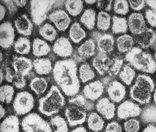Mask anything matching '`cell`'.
Returning <instances> with one entry per match:
<instances>
[{"label": "cell", "instance_id": "obj_1", "mask_svg": "<svg viewBox=\"0 0 156 132\" xmlns=\"http://www.w3.org/2000/svg\"><path fill=\"white\" fill-rule=\"evenodd\" d=\"M54 79L62 92L68 97L76 96L80 91V82L77 76V66L75 61H58L53 70Z\"/></svg>", "mask_w": 156, "mask_h": 132}, {"label": "cell", "instance_id": "obj_2", "mask_svg": "<svg viewBox=\"0 0 156 132\" xmlns=\"http://www.w3.org/2000/svg\"><path fill=\"white\" fill-rule=\"evenodd\" d=\"M65 105V99L59 89L53 85L47 95L40 99L38 110L48 116L57 114Z\"/></svg>", "mask_w": 156, "mask_h": 132}, {"label": "cell", "instance_id": "obj_3", "mask_svg": "<svg viewBox=\"0 0 156 132\" xmlns=\"http://www.w3.org/2000/svg\"><path fill=\"white\" fill-rule=\"evenodd\" d=\"M125 59L138 71L153 74L156 70V61L152 55L139 47H135L126 54Z\"/></svg>", "mask_w": 156, "mask_h": 132}, {"label": "cell", "instance_id": "obj_4", "mask_svg": "<svg viewBox=\"0 0 156 132\" xmlns=\"http://www.w3.org/2000/svg\"><path fill=\"white\" fill-rule=\"evenodd\" d=\"M155 87L154 82L150 76L138 75L134 84L130 89V96L133 100L140 104L149 103Z\"/></svg>", "mask_w": 156, "mask_h": 132}, {"label": "cell", "instance_id": "obj_5", "mask_svg": "<svg viewBox=\"0 0 156 132\" xmlns=\"http://www.w3.org/2000/svg\"><path fill=\"white\" fill-rule=\"evenodd\" d=\"M21 125L23 132H53L50 124L36 113L25 116Z\"/></svg>", "mask_w": 156, "mask_h": 132}, {"label": "cell", "instance_id": "obj_6", "mask_svg": "<svg viewBox=\"0 0 156 132\" xmlns=\"http://www.w3.org/2000/svg\"><path fill=\"white\" fill-rule=\"evenodd\" d=\"M56 1H31L30 14L33 23L37 26H40L48 17V12Z\"/></svg>", "mask_w": 156, "mask_h": 132}, {"label": "cell", "instance_id": "obj_7", "mask_svg": "<svg viewBox=\"0 0 156 132\" xmlns=\"http://www.w3.org/2000/svg\"><path fill=\"white\" fill-rule=\"evenodd\" d=\"M34 99L33 95L27 91L18 92L14 98L12 107L17 115L27 114L33 109Z\"/></svg>", "mask_w": 156, "mask_h": 132}, {"label": "cell", "instance_id": "obj_8", "mask_svg": "<svg viewBox=\"0 0 156 132\" xmlns=\"http://www.w3.org/2000/svg\"><path fill=\"white\" fill-rule=\"evenodd\" d=\"M65 114L68 124L71 127L82 125L87 119L86 112L76 106L67 107L65 109Z\"/></svg>", "mask_w": 156, "mask_h": 132}, {"label": "cell", "instance_id": "obj_9", "mask_svg": "<svg viewBox=\"0 0 156 132\" xmlns=\"http://www.w3.org/2000/svg\"><path fill=\"white\" fill-rule=\"evenodd\" d=\"M141 111V108L137 104L130 100H126L118 107L117 114L120 119L123 120L138 116Z\"/></svg>", "mask_w": 156, "mask_h": 132}, {"label": "cell", "instance_id": "obj_10", "mask_svg": "<svg viewBox=\"0 0 156 132\" xmlns=\"http://www.w3.org/2000/svg\"><path fill=\"white\" fill-rule=\"evenodd\" d=\"M48 18L60 31H65L71 23V18L68 14L61 9L53 12L49 15Z\"/></svg>", "mask_w": 156, "mask_h": 132}, {"label": "cell", "instance_id": "obj_11", "mask_svg": "<svg viewBox=\"0 0 156 132\" xmlns=\"http://www.w3.org/2000/svg\"><path fill=\"white\" fill-rule=\"evenodd\" d=\"M1 47L7 49L13 45L15 39V31L12 23L6 22L2 23L0 27Z\"/></svg>", "mask_w": 156, "mask_h": 132}, {"label": "cell", "instance_id": "obj_12", "mask_svg": "<svg viewBox=\"0 0 156 132\" xmlns=\"http://www.w3.org/2000/svg\"><path fill=\"white\" fill-rule=\"evenodd\" d=\"M128 24L131 33L136 36L142 34L147 29L144 17L140 13H132L128 19Z\"/></svg>", "mask_w": 156, "mask_h": 132}, {"label": "cell", "instance_id": "obj_13", "mask_svg": "<svg viewBox=\"0 0 156 132\" xmlns=\"http://www.w3.org/2000/svg\"><path fill=\"white\" fill-rule=\"evenodd\" d=\"M12 66L16 74L25 77L33 68V63L30 59L15 55L12 58Z\"/></svg>", "mask_w": 156, "mask_h": 132}, {"label": "cell", "instance_id": "obj_14", "mask_svg": "<svg viewBox=\"0 0 156 132\" xmlns=\"http://www.w3.org/2000/svg\"><path fill=\"white\" fill-rule=\"evenodd\" d=\"M104 92L103 83L96 80L86 85L83 89V96L87 99L95 101L101 97Z\"/></svg>", "mask_w": 156, "mask_h": 132}, {"label": "cell", "instance_id": "obj_15", "mask_svg": "<svg viewBox=\"0 0 156 132\" xmlns=\"http://www.w3.org/2000/svg\"><path fill=\"white\" fill-rule=\"evenodd\" d=\"M107 91L109 98L113 102H120L126 97V88L116 80L112 81L109 84Z\"/></svg>", "mask_w": 156, "mask_h": 132}, {"label": "cell", "instance_id": "obj_16", "mask_svg": "<svg viewBox=\"0 0 156 132\" xmlns=\"http://www.w3.org/2000/svg\"><path fill=\"white\" fill-rule=\"evenodd\" d=\"M53 50L55 54L62 57L71 56L73 48L69 40L64 36L58 38L54 44Z\"/></svg>", "mask_w": 156, "mask_h": 132}, {"label": "cell", "instance_id": "obj_17", "mask_svg": "<svg viewBox=\"0 0 156 132\" xmlns=\"http://www.w3.org/2000/svg\"><path fill=\"white\" fill-rule=\"evenodd\" d=\"M156 39V31L147 28L145 31L139 35L136 36L134 41L140 48L154 49Z\"/></svg>", "mask_w": 156, "mask_h": 132}, {"label": "cell", "instance_id": "obj_18", "mask_svg": "<svg viewBox=\"0 0 156 132\" xmlns=\"http://www.w3.org/2000/svg\"><path fill=\"white\" fill-rule=\"evenodd\" d=\"M96 36L99 52L103 54L111 53L114 49L115 40L113 36L109 33H98Z\"/></svg>", "mask_w": 156, "mask_h": 132}, {"label": "cell", "instance_id": "obj_19", "mask_svg": "<svg viewBox=\"0 0 156 132\" xmlns=\"http://www.w3.org/2000/svg\"><path fill=\"white\" fill-rule=\"evenodd\" d=\"M97 112L106 119L110 120L115 115V107L108 98H103L97 102L96 105Z\"/></svg>", "mask_w": 156, "mask_h": 132}, {"label": "cell", "instance_id": "obj_20", "mask_svg": "<svg viewBox=\"0 0 156 132\" xmlns=\"http://www.w3.org/2000/svg\"><path fill=\"white\" fill-rule=\"evenodd\" d=\"M111 63L112 60L106 54L100 52L94 58L92 61L93 67L101 76L105 75L108 73Z\"/></svg>", "mask_w": 156, "mask_h": 132}, {"label": "cell", "instance_id": "obj_21", "mask_svg": "<svg viewBox=\"0 0 156 132\" xmlns=\"http://www.w3.org/2000/svg\"><path fill=\"white\" fill-rule=\"evenodd\" d=\"M15 27L19 34L29 36L32 33L33 25L26 14H23L15 20Z\"/></svg>", "mask_w": 156, "mask_h": 132}, {"label": "cell", "instance_id": "obj_22", "mask_svg": "<svg viewBox=\"0 0 156 132\" xmlns=\"http://www.w3.org/2000/svg\"><path fill=\"white\" fill-rule=\"evenodd\" d=\"M1 132H19L20 121L17 116L11 115L5 117L1 124Z\"/></svg>", "mask_w": 156, "mask_h": 132}, {"label": "cell", "instance_id": "obj_23", "mask_svg": "<svg viewBox=\"0 0 156 132\" xmlns=\"http://www.w3.org/2000/svg\"><path fill=\"white\" fill-rule=\"evenodd\" d=\"M96 45L95 40L89 39L86 40L78 49V54L83 59H88L95 55Z\"/></svg>", "mask_w": 156, "mask_h": 132}, {"label": "cell", "instance_id": "obj_24", "mask_svg": "<svg viewBox=\"0 0 156 132\" xmlns=\"http://www.w3.org/2000/svg\"><path fill=\"white\" fill-rule=\"evenodd\" d=\"M5 78L7 82L12 84L18 89H22L26 85L25 77L16 74L14 70L9 67L5 69Z\"/></svg>", "mask_w": 156, "mask_h": 132}, {"label": "cell", "instance_id": "obj_25", "mask_svg": "<svg viewBox=\"0 0 156 132\" xmlns=\"http://www.w3.org/2000/svg\"><path fill=\"white\" fill-rule=\"evenodd\" d=\"M33 63L34 70L39 75H49L52 69L51 62L48 58L36 59Z\"/></svg>", "mask_w": 156, "mask_h": 132}, {"label": "cell", "instance_id": "obj_26", "mask_svg": "<svg viewBox=\"0 0 156 132\" xmlns=\"http://www.w3.org/2000/svg\"><path fill=\"white\" fill-rule=\"evenodd\" d=\"M51 47L44 40L36 38L33 43L32 51L34 56L41 57L47 55L51 51Z\"/></svg>", "mask_w": 156, "mask_h": 132}, {"label": "cell", "instance_id": "obj_27", "mask_svg": "<svg viewBox=\"0 0 156 132\" xmlns=\"http://www.w3.org/2000/svg\"><path fill=\"white\" fill-rule=\"evenodd\" d=\"M134 41V39L131 36L123 35L119 36L116 40L117 49L120 53H128L133 48Z\"/></svg>", "mask_w": 156, "mask_h": 132}, {"label": "cell", "instance_id": "obj_28", "mask_svg": "<svg viewBox=\"0 0 156 132\" xmlns=\"http://www.w3.org/2000/svg\"><path fill=\"white\" fill-rule=\"evenodd\" d=\"M87 126L91 130L99 132L103 130L105 121L98 113L92 112L88 116L87 118Z\"/></svg>", "mask_w": 156, "mask_h": 132}, {"label": "cell", "instance_id": "obj_29", "mask_svg": "<svg viewBox=\"0 0 156 132\" xmlns=\"http://www.w3.org/2000/svg\"><path fill=\"white\" fill-rule=\"evenodd\" d=\"M69 37L74 43H80L86 36L84 30L81 26L80 23H73L70 27L69 32Z\"/></svg>", "mask_w": 156, "mask_h": 132}, {"label": "cell", "instance_id": "obj_30", "mask_svg": "<svg viewBox=\"0 0 156 132\" xmlns=\"http://www.w3.org/2000/svg\"><path fill=\"white\" fill-rule=\"evenodd\" d=\"M30 87L37 95H42L48 88V81L45 78L36 77L31 80Z\"/></svg>", "mask_w": 156, "mask_h": 132}, {"label": "cell", "instance_id": "obj_31", "mask_svg": "<svg viewBox=\"0 0 156 132\" xmlns=\"http://www.w3.org/2000/svg\"><path fill=\"white\" fill-rule=\"evenodd\" d=\"M96 19V12L93 9H88L83 12L80 21L87 29L92 30L95 27Z\"/></svg>", "mask_w": 156, "mask_h": 132}, {"label": "cell", "instance_id": "obj_32", "mask_svg": "<svg viewBox=\"0 0 156 132\" xmlns=\"http://www.w3.org/2000/svg\"><path fill=\"white\" fill-rule=\"evenodd\" d=\"M86 99L84 96L80 94L69 99L68 103L71 106H76L86 110H91L94 109V104L87 101Z\"/></svg>", "mask_w": 156, "mask_h": 132}, {"label": "cell", "instance_id": "obj_33", "mask_svg": "<svg viewBox=\"0 0 156 132\" xmlns=\"http://www.w3.org/2000/svg\"><path fill=\"white\" fill-rule=\"evenodd\" d=\"M128 29V22L125 17L113 16L112 30L114 34L126 33Z\"/></svg>", "mask_w": 156, "mask_h": 132}, {"label": "cell", "instance_id": "obj_34", "mask_svg": "<svg viewBox=\"0 0 156 132\" xmlns=\"http://www.w3.org/2000/svg\"><path fill=\"white\" fill-rule=\"evenodd\" d=\"M50 122L54 132H68L69 131L67 122L60 115H55L52 117Z\"/></svg>", "mask_w": 156, "mask_h": 132}, {"label": "cell", "instance_id": "obj_35", "mask_svg": "<svg viewBox=\"0 0 156 132\" xmlns=\"http://www.w3.org/2000/svg\"><path fill=\"white\" fill-rule=\"evenodd\" d=\"M39 34L45 40L52 42L55 40L58 33L53 26L49 23L43 25L39 30Z\"/></svg>", "mask_w": 156, "mask_h": 132}, {"label": "cell", "instance_id": "obj_36", "mask_svg": "<svg viewBox=\"0 0 156 132\" xmlns=\"http://www.w3.org/2000/svg\"><path fill=\"white\" fill-rule=\"evenodd\" d=\"M14 51L19 54H28L31 50L30 40L27 37H19L14 43Z\"/></svg>", "mask_w": 156, "mask_h": 132}, {"label": "cell", "instance_id": "obj_37", "mask_svg": "<svg viewBox=\"0 0 156 132\" xmlns=\"http://www.w3.org/2000/svg\"><path fill=\"white\" fill-rule=\"evenodd\" d=\"M79 76L83 83L87 82L94 78L95 73L89 64H82L79 69Z\"/></svg>", "mask_w": 156, "mask_h": 132}, {"label": "cell", "instance_id": "obj_38", "mask_svg": "<svg viewBox=\"0 0 156 132\" xmlns=\"http://www.w3.org/2000/svg\"><path fill=\"white\" fill-rule=\"evenodd\" d=\"M65 8L67 12L74 17L80 15L83 8V2L82 1H66Z\"/></svg>", "mask_w": 156, "mask_h": 132}, {"label": "cell", "instance_id": "obj_39", "mask_svg": "<svg viewBox=\"0 0 156 132\" xmlns=\"http://www.w3.org/2000/svg\"><path fill=\"white\" fill-rule=\"evenodd\" d=\"M135 75V70L129 64H125L119 74V78L124 83L130 85H131Z\"/></svg>", "mask_w": 156, "mask_h": 132}, {"label": "cell", "instance_id": "obj_40", "mask_svg": "<svg viewBox=\"0 0 156 132\" xmlns=\"http://www.w3.org/2000/svg\"><path fill=\"white\" fill-rule=\"evenodd\" d=\"M111 17L107 12L101 11L98 13L97 17V28L100 30L106 31L109 29Z\"/></svg>", "mask_w": 156, "mask_h": 132}, {"label": "cell", "instance_id": "obj_41", "mask_svg": "<svg viewBox=\"0 0 156 132\" xmlns=\"http://www.w3.org/2000/svg\"><path fill=\"white\" fill-rule=\"evenodd\" d=\"M14 93L13 87L5 85L1 87L0 89V100L2 103L10 104L12 102Z\"/></svg>", "mask_w": 156, "mask_h": 132}, {"label": "cell", "instance_id": "obj_42", "mask_svg": "<svg viewBox=\"0 0 156 132\" xmlns=\"http://www.w3.org/2000/svg\"><path fill=\"white\" fill-rule=\"evenodd\" d=\"M113 9L115 13L120 15H125L129 12V5L126 0H116L113 5Z\"/></svg>", "mask_w": 156, "mask_h": 132}, {"label": "cell", "instance_id": "obj_43", "mask_svg": "<svg viewBox=\"0 0 156 132\" xmlns=\"http://www.w3.org/2000/svg\"><path fill=\"white\" fill-rule=\"evenodd\" d=\"M123 60L119 57L113 58L108 71L109 75L112 77L116 76L119 74L123 64Z\"/></svg>", "mask_w": 156, "mask_h": 132}, {"label": "cell", "instance_id": "obj_44", "mask_svg": "<svg viewBox=\"0 0 156 132\" xmlns=\"http://www.w3.org/2000/svg\"><path fill=\"white\" fill-rule=\"evenodd\" d=\"M124 127L126 132H137L140 128V123L136 119H130L124 123Z\"/></svg>", "mask_w": 156, "mask_h": 132}, {"label": "cell", "instance_id": "obj_45", "mask_svg": "<svg viewBox=\"0 0 156 132\" xmlns=\"http://www.w3.org/2000/svg\"><path fill=\"white\" fill-rule=\"evenodd\" d=\"M145 18L151 26L156 28V12L152 9H148L145 12Z\"/></svg>", "mask_w": 156, "mask_h": 132}, {"label": "cell", "instance_id": "obj_46", "mask_svg": "<svg viewBox=\"0 0 156 132\" xmlns=\"http://www.w3.org/2000/svg\"><path fill=\"white\" fill-rule=\"evenodd\" d=\"M112 1H97V6L98 9L104 11H110L112 7Z\"/></svg>", "mask_w": 156, "mask_h": 132}, {"label": "cell", "instance_id": "obj_47", "mask_svg": "<svg viewBox=\"0 0 156 132\" xmlns=\"http://www.w3.org/2000/svg\"><path fill=\"white\" fill-rule=\"evenodd\" d=\"M130 6L133 10L140 11L144 8L146 2L145 1H129Z\"/></svg>", "mask_w": 156, "mask_h": 132}, {"label": "cell", "instance_id": "obj_48", "mask_svg": "<svg viewBox=\"0 0 156 132\" xmlns=\"http://www.w3.org/2000/svg\"><path fill=\"white\" fill-rule=\"evenodd\" d=\"M122 128L120 124L115 121L108 123L105 129V132H122Z\"/></svg>", "mask_w": 156, "mask_h": 132}, {"label": "cell", "instance_id": "obj_49", "mask_svg": "<svg viewBox=\"0 0 156 132\" xmlns=\"http://www.w3.org/2000/svg\"><path fill=\"white\" fill-rule=\"evenodd\" d=\"M3 2L11 14L14 13L18 10V7L15 4L14 1H3Z\"/></svg>", "mask_w": 156, "mask_h": 132}, {"label": "cell", "instance_id": "obj_50", "mask_svg": "<svg viewBox=\"0 0 156 132\" xmlns=\"http://www.w3.org/2000/svg\"><path fill=\"white\" fill-rule=\"evenodd\" d=\"M143 132H156V126L150 124L144 129Z\"/></svg>", "mask_w": 156, "mask_h": 132}, {"label": "cell", "instance_id": "obj_51", "mask_svg": "<svg viewBox=\"0 0 156 132\" xmlns=\"http://www.w3.org/2000/svg\"><path fill=\"white\" fill-rule=\"evenodd\" d=\"M6 12V9L3 5H0V20L2 21L4 18Z\"/></svg>", "mask_w": 156, "mask_h": 132}, {"label": "cell", "instance_id": "obj_52", "mask_svg": "<svg viewBox=\"0 0 156 132\" xmlns=\"http://www.w3.org/2000/svg\"><path fill=\"white\" fill-rule=\"evenodd\" d=\"M15 4L18 7H23L27 5V1H22V0H17V1H14Z\"/></svg>", "mask_w": 156, "mask_h": 132}, {"label": "cell", "instance_id": "obj_53", "mask_svg": "<svg viewBox=\"0 0 156 132\" xmlns=\"http://www.w3.org/2000/svg\"><path fill=\"white\" fill-rule=\"evenodd\" d=\"M146 4L156 12V1H146Z\"/></svg>", "mask_w": 156, "mask_h": 132}, {"label": "cell", "instance_id": "obj_54", "mask_svg": "<svg viewBox=\"0 0 156 132\" xmlns=\"http://www.w3.org/2000/svg\"><path fill=\"white\" fill-rule=\"evenodd\" d=\"M71 132H87V131L84 127H81L74 129Z\"/></svg>", "mask_w": 156, "mask_h": 132}, {"label": "cell", "instance_id": "obj_55", "mask_svg": "<svg viewBox=\"0 0 156 132\" xmlns=\"http://www.w3.org/2000/svg\"><path fill=\"white\" fill-rule=\"evenodd\" d=\"M5 114H6V111H5V109L4 107L2 106V105H1V112H0V114H1V119H2V118H3L5 116Z\"/></svg>", "mask_w": 156, "mask_h": 132}, {"label": "cell", "instance_id": "obj_56", "mask_svg": "<svg viewBox=\"0 0 156 132\" xmlns=\"http://www.w3.org/2000/svg\"><path fill=\"white\" fill-rule=\"evenodd\" d=\"M0 77H1V79H0V82H1V84L2 83L3 81L4 80V78H5L3 72L2 70L1 69V72H0Z\"/></svg>", "mask_w": 156, "mask_h": 132}, {"label": "cell", "instance_id": "obj_57", "mask_svg": "<svg viewBox=\"0 0 156 132\" xmlns=\"http://www.w3.org/2000/svg\"><path fill=\"white\" fill-rule=\"evenodd\" d=\"M85 2L87 4L92 5L94 4V3L96 2L97 1H93V0H92V1H85Z\"/></svg>", "mask_w": 156, "mask_h": 132}, {"label": "cell", "instance_id": "obj_58", "mask_svg": "<svg viewBox=\"0 0 156 132\" xmlns=\"http://www.w3.org/2000/svg\"><path fill=\"white\" fill-rule=\"evenodd\" d=\"M154 102L156 106V89L154 93Z\"/></svg>", "mask_w": 156, "mask_h": 132}, {"label": "cell", "instance_id": "obj_59", "mask_svg": "<svg viewBox=\"0 0 156 132\" xmlns=\"http://www.w3.org/2000/svg\"><path fill=\"white\" fill-rule=\"evenodd\" d=\"M0 59H1V61H2L3 60V55L2 54V52L1 53V57H0Z\"/></svg>", "mask_w": 156, "mask_h": 132}, {"label": "cell", "instance_id": "obj_60", "mask_svg": "<svg viewBox=\"0 0 156 132\" xmlns=\"http://www.w3.org/2000/svg\"><path fill=\"white\" fill-rule=\"evenodd\" d=\"M154 57H155V60L156 61V50H155V52Z\"/></svg>", "mask_w": 156, "mask_h": 132}]
</instances>
